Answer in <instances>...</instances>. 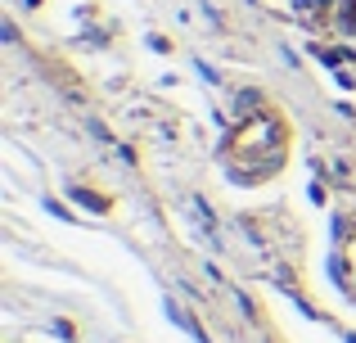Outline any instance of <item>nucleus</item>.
Listing matches in <instances>:
<instances>
[{
    "instance_id": "nucleus-4",
    "label": "nucleus",
    "mask_w": 356,
    "mask_h": 343,
    "mask_svg": "<svg viewBox=\"0 0 356 343\" xmlns=\"http://www.w3.org/2000/svg\"><path fill=\"white\" fill-rule=\"evenodd\" d=\"M149 45H154V50H158V54H167V50H172V45H167V36H158V32H154V36H149Z\"/></svg>"
},
{
    "instance_id": "nucleus-3",
    "label": "nucleus",
    "mask_w": 356,
    "mask_h": 343,
    "mask_svg": "<svg viewBox=\"0 0 356 343\" xmlns=\"http://www.w3.org/2000/svg\"><path fill=\"white\" fill-rule=\"evenodd\" d=\"M293 5H298V9H307V5H316V9H321V14H330V5H334V0H293Z\"/></svg>"
},
{
    "instance_id": "nucleus-2",
    "label": "nucleus",
    "mask_w": 356,
    "mask_h": 343,
    "mask_svg": "<svg viewBox=\"0 0 356 343\" xmlns=\"http://www.w3.org/2000/svg\"><path fill=\"white\" fill-rule=\"evenodd\" d=\"M316 59H321L325 68L339 72V68H343V59H356V54H352V50H316Z\"/></svg>"
},
{
    "instance_id": "nucleus-1",
    "label": "nucleus",
    "mask_w": 356,
    "mask_h": 343,
    "mask_svg": "<svg viewBox=\"0 0 356 343\" xmlns=\"http://www.w3.org/2000/svg\"><path fill=\"white\" fill-rule=\"evenodd\" d=\"M72 199H77L81 208H90V212H108V199L95 194V190H86V185H72Z\"/></svg>"
}]
</instances>
